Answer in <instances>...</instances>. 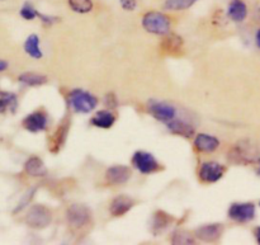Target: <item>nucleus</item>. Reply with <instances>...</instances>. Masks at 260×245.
<instances>
[{"instance_id":"a878e982","label":"nucleus","mask_w":260,"mask_h":245,"mask_svg":"<svg viewBox=\"0 0 260 245\" xmlns=\"http://www.w3.org/2000/svg\"><path fill=\"white\" fill-rule=\"evenodd\" d=\"M197 0H167L164 8L168 10H184L192 7Z\"/></svg>"},{"instance_id":"4468645a","label":"nucleus","mask_w":260,"mask_h":245,"mask_svg":"<svg viewBox=\"0 0 260 245\" xmlns=\"http://www.w3.org/2000/svg\"><path fill=\"white\" fill-rule=\"evenodd\" d=\"M194 146L201 152H213L218 146L220 141L215 136L207 134H200L194 139Z\"/></svg>"},{"instance_id":"aec40b11","label":"nucleus","mask_w":260,"mask_h":245,"mask_svg":"<svg viewBox=\"0 0 260 245\" xmlns=\"http://www.w3.org/2000/svg\"><path fill=\"white\" fill-rule=\"evenodd\" d=\"M18 108V97L17 94L12 91H2L0 90V114H4L7 112L14 113Z\"/></svg>"},{"instance_id":"20e7f679","label":"nucleus","mask_w":260,"mask_h":245,"mask_svg":"<svg viewBox=\"0 0 260 245\" xmlns=\"http://www.w3.org/2000/svg\"><path fill=\"white\" fill-rule=\"evenodd\" d=\"M24 221L29 228L40 230V229H45L50 225L52 221V215L46 206L35 205L28 210Z\"/></svg>"},{"instance_id":"6ab92c4d","label":"nucleus","mask_w":260,"mask_h":245,"mask_svg":"<svg viewBox=\"0 0 260 245\" xmlns=\"http://www.w3.org/2000/svg\"><path fill=\"white\" fill-rule=\"evenodd\" d=\"M228 14L230 17V19H233L234 22H244L246 15H248V7H246V4L243 0H233L229 4Z\"/></svg>"},{"instance_id":"c756f323","label":"nucleus","mask_w":260,"mask_h":245,"mask_svg":"<svg viewBox=\"0 0 260 245\" xmlns=\"http://www.w3.org/2000/svg\"><path fill=\"white\" fill-rule=\"evenodd\" d=\"M254 18L256 19V22L260 23V2L254 8Z\"/></svg>"},{"instance_id":"4be33fe9","label":"nucleus","mask_w":260,"mask_h":245,"mask_svg":"<svg viewBox=\"0 0 260 245\" xmlns=\"http://www.w3.org/2000/svg\"><path fill=\"white\" fill-rule=\"evenodd\" d=\"M168 129L175 135H179L183 137H190L194 134V127L192 125L187 124L184 121H180V119H173V121L168 122L167 124Z\"/></svg>"},{"instance_id":"39448f33","label":"nucleus","mask_w":260,"mask_h":245,"mask_svg":"<svg viewBox=\"0 0 260 245\" xmlns=\"http://www.w3.org/2000/svg\"><path fill=\"white\" fill-rule=\"evenodd\" d=\"M132 163H134L135 168L142 174H151V173L161 169L157 160L150 152L142 151V150L135 152L134 157H132Z\"/></svg>"},{"instance_id":"b1692460","label":"nucleus","mask_w":260,"mask_h":245,"mask_svg":"<svg viewBox=\"0 0 260 245\" xmlns=\"http://www.w3.org/2000/svg\"><path fill=\"white\" fill-rule=\"evenodd\" d=\"M172 220L173 219L168 213L161 212V211L155 213L154 221H152V230H154V233H159V231L164 230L172 223Z\"/></svg>"},{"instance_id":"412c9836","label":"nucleus","mask_w":260,"mask_h":245,"mask_svg":"<svg viewBox=\"0 0 260 245\" xmlns=\"http://www.w3.org/2000/svg\"><path fill=\"white\" fill-rule=\"evenodd\" d=\"M91 125L99 129H111L116 122V116L111 111H99L91 118Z\"/></svg>"},{"instance_id":"6e6552de","label":"nucleus","mask_w":260,"mask_h":245,"mask_svg":"<svg viewBox=\"0 0 260 245\" xmlns=\"http://www.w3.org/2000/svg\"><path fill=\"white\" fill-rule=\"evenodd\" d=\"M225 174V167L216 162L203 163L200 169V178L205 183H216Z\"/></svg>"},{"instance_id":"1a4fd4ad","label":"nucleus","mask_w":260,"mask_h":245,"mask_svg":"<svg viewBox=\"0 0 260 245\" xmlns=\"http://www.w3.org/2000/svg\"><path fill=\"white\" fill-rule=\"evenodd\" d=\"M47 114L42 111H36L33 112V113L28 114V116L23 119L22 125L28 132L37 134V132L45 131V130L47 129Z\"/></svg>"},{"instance_id":"393cba45","label":"nucleus","mask_w":260,"mask_h":245,"mask_svg":"<svg viewBox=\"0 0 260 245\" xmlns=\"http://www.w3.org/2000/svg\"><path fill=\"white\" fill-rule=\"evenodd\" d=\"M69 7L76 13L85 14L93 9V2L91 0H69Z\"/></svg>"},{"instance_id":"dca6fc26","label":"nucleus","mask_w":260,"mask_h":245,"mask_svg":"<svg viewBox=\"0 0 260 245\" xmlns=\"http://www.w3.org/2000/svg\"><path fill=\"white\" fill-rule=\"evenodd\" d=\"M69 127H70V125H69V121H63V124H61L60 126L57 127V130H56V132L53 134V136L51 137V141H50V150L53 152V154H56V152L58 151V150L62 147L63 142L66 141V137H68V132H69Z\"/></svg>"},{"instance_id":"7ed1b4c3","label":"nucleus","mask_w":260,"mask_h":245,"mask_svg":"<svg viewBox=\"0 0 260 245\" xmlns=\"http://www.w3.org/2000/svg\"><path fill=\"white\" fill-rule=\"evenodd\" d=\"M69 104L78 113H90L98 104V99L88 91L75 89L69 94Z\"/></svg>"},{"instance_id":"f3484780","label":"nucleus","mask_w":260,"mask_h":245,"mask_svg":"<svg viewBox=\"0 0 260 245\" xmlns=\"http://www.w3.org/2000/svg\"><path fill=\"white\" fill-rule=\"evenodd\" d=\"M160 47H161V50L165 53L174 55V53H178L182 51L183 38L180 36L174 35V33H168V35H165L164 40L161 41Z\"/></svg>"},{"instance_id":"f257e3e1","label":"nucleus","mask_w":260,"mask_h":245,"mask_svg":"<svg viewBox=\"0 0 260 245\" xmlns=\"http://www.w3.org/2000/svg\"><path fill=\"white\" fill-rule=\"evenodd\" d=\"M229 160L238 165L260 164V144L250 139L239 140L229 151Z\"/></svg>"},{"instance_id":"cd10ccee","label":"nucleus","mask_w":260,"mask_h":245,"mask_svg":"<svg viewBox=\"0 0 260 245\" xmlns=\"http://www.w3.org/2000/svg\"><path fill=\"white\" fill-rule=\"evenodd\" d=\"M173 244H194V239L189 233L185 231H178L172 238Z\"/></svg>"},{"instance_id":"7c9ffc66","label":"nucleus","mask_w":260,"mask_h":245,"mask_svg":"<svg viewBox=\"0 0 260 245\" xmlns=\"http://www.w3.org/2000/svg\"><path fill=\"white\" fill-rule=\"evenodd\" d=\"M8 68H9V63L7 60H4V58H0V73L7 70Z\"/></svg>"},{"instance_id":"2f4dec72","label":"nucleus","mask_w":260,"mask_h":245,"mask_svg":"<svg viewBox=\"0 0 260 245\" xmlns=\"http://www.w3.org/2000/svg\"><path fill=\"white\" fill-rule=\"evenodd\" d=\"M254 233H255L256 241H258V244H260V226H259V228L255 229V231H254Z\"/></svg>"},{"instance_id":"f03ea898","label":"nucleus","mask_w":260,"mask_h":245,"mask_svg":"<svg viewBox=\"0 0 260 245\" xmlns=\"http://www.w3.org/2000/svg\"><path fill=\"white\" fill-rule=\"evenodd\" d=\"M142 25L149 33L165 36L170 32V18L161 12H147L142 18Z\"/></svg>"},{"instance_id":"2eb2a0df","label":"nucleus","mask_w":260,"mask_h":245,"mask_svg":"<svg viewBox=\"0 0 260 245\" xmlns=\"http://www.w3.org/2000/svg\"><path fill=\"white\" fill-rule=\"evenodd\" d=\"M24 172L30 177H45L47 174V168H46L45 163L42 159L38 157H30L24 163Z\"/></svg>"},{"instance_id":"473e14b6","label":"nucleus","mask_w":260,"mask_h":245,"mask_svg":"<svg viewBox=\"0 0 260 245\" xmlns=\"http://www.w3.org/2000/svg\"><path fill=\"white\" fill-rule=\"evenodd\" d=\"M255 41H256V46H258V47L260 48V29H258V32H256Z\"/></svg>"},{"instance_id":"5701e85b","label":"nucleus","mask_w":260,"mask_h":245,"mask_svg":"<svg viewBox=\"0 0 260 245\" xmlns=\"http://www.w3.org/2000/svg\"><path fill=\"white\" fill-rule=\"evenodd\" d=\"M18 81L27 86H41L47 83V78L37 73H23L18 76Z\"/></svg>"},{"instance_id":"423d86ee","label":"nucleus","mask_w":260,"mask_h":245,"mask_svg":"<svg viewBox=\"0 0 260 245\" xmlns=\"http://www.w3.org/2000/svg\"><path fill=\"white\" fill-rule=\"evenodd\" d=\"M66 219L73 228L80 229L88 225L90 221V210L86 206L75 203L71 205L66 211Z\"/></svg>"},{"instance_id":"9d476101","label":"nucleus","mask_w":260,"mask_h":245,"mask_svg":"<svg viewBox=\"0 0 260 245\" xmlns=\"http://www.w3.org/2000/svg\"><path fill=\"white\" fill-rule=\"evenodd\" d=\"M150 113L159 121L168 122L173 121L177 117V109L174 106L170 103H165V102H154L150 104Z\"/></svg>"},{"instance_id":"0eeeda50","label":"nucleus","mask_w":260,"mask_h":245,"mask_svg":"<svg viewBox=\"0 0 260 245\" xmlns=\"http://www.w3.org/2000/svg\"><path fill=\"white\" fill-rule=\"evenodd\" d=\"M229 218L239 224H245L255 218V206L251 202L234 203L229 208Z\"/></svg>"},{"instance_id":"bb28decb","label":"nucleus","mask_w":260,"mask_h":245,"mask_svg":"<svg viewBox=\"0 0 260 245\" xmlns=\"http://www.w3.org/2000/svg\"><path fill=\"white\" fill-rule=\"evenodd\" d=\"M20 17L25 20H33L35 18H37L40 15V13L37 12L35 7H33L30 3H25V4L22 5L20 8Z\"/></svg>"},{"instance_id":"f8f14e48","label":"nucleus","mask_w":260,"mask_h":245,"mask_svg":"<svg viewBox=\"0 0 260 245\" xmlns=\"http://www.w3.org/2000/svg\"><path fill=\"white\" fill-rule=\"evenodd\" d=\"M129 178H131V170L124 165H114V167L108 168L106 172L107 182L114 186L124 185L128 182Z\"/></svg>"},{"instance_id":"a211bd4d","label":"nucleus","mask_w":260,"mask_h":245,"mask_svg":"<svg viewBox=\"0 0 260 245\" xmlns=\"http://www.w3.org/2000/svg\"><path fill=\"white\" fill-rule=\"evenodd\" d=\"M23 48H24V52L27 53L29 57L36 58H42L43 52L42 48H41V40L37 35H29L25 38L24 43H23Z\"/></svg>"},{"instance_id":"9b49d317","label":"nucleus","mask_w":260,"mask_h":245,"mask_svg":"<svg viewBox=\"0 0 260 245\" xmlns=\"http://www.w3.org/2000/svg\"><path fill=\"white\" fill-rule=\"evenodd\" d=\"M223 233V226L221 224H208L203 225L196 230V236L200 240L206 241V243H213L221 238Z\"/></svg>"},{"instance_id":"72a5a7b5","label":"nucleus","mask_w":260,"mask_h":245,"mask_svg":"<svg viewBox=\"0 0 260 245\" xmlns=\"http://www.w3.org/2000/svg\"><path fill=\"white\" fill-rule=\"evenodd\" d=\"M256 173H258V175H260V167L258 168V170H256Z\"/></svg>"},{"instance_id":"c85d7f7f","label":"nucleus","mask_w":260,"mask_h":245,"mask_svg":"<svg viewBox=\"0 0 260 245\" xmlns=\"http://www.w3.org/2000/svg\"><path fill=\"white\" fill-rule=\"evenodd\" d=\"M119 3H121L122 8H123L124 10H128V12H132V10L136 9L137 7L136 0H119Z\"/></svg>"},{"instance_id":"ddd939ff","label":"nucleus","mask_w":260,"mask_h":245,"mask_svg":"<svg viewBox=\"0 0 260 245\" xmlns=\"http://www.w3.org/2000/svg\"><path fill=\"white\" fill-rule=\"evenodd\" d=\"M134 206V200L127 196H118V197L114 198L112 201L111 206H109V211L113 216L119 218V216H123L128 212L129 210Z\"/></svg>"}]
</instances>
